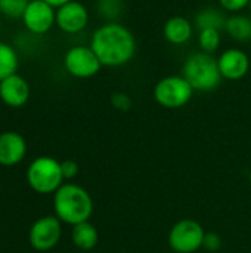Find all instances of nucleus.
<instances>
[{
  "instance_id": "nucleus-19",
  "label": "nucleus",
  "mask_w": 251,
  "mask_h": 253,
  "mask_svg": "<svg viewBox=\"0 0 251 253\" xmlns=\"http://www.w3.org/2000/svg\"><path fill=\"white\" fill-rule=\"evenodd\" d=\"M198 44L201 52L213 55L222 44V31L216 28H204L198 31Z\"/></svg>"
},
{
  "instance_id": "nucleus-10",
  "label": "nucleus",
  "mask_w": 251,
  "mask_h": 253,
  "mask_svg": "<svg viewBox=\"0 0 251 253\" xmlns=\"http://www.w3.org/2000/svg\"><path fill=\"white\" fill-rule=\"evenodd\" d=\"M89 24L87 7L75 0L56 9V25L67 34H77L83 31Z\"/></svg>"
},
{
  "instance_id": "nucleus-20",
  "label": "nucleus",
  "mask_w": 251,
  "mask_h": 253,
  "mask_svg": "<svg viewBox=\"0 0 251 253\" xmlns=\"http://www.w3.org/2000/svg\"><path fill=\"white\" fill-rule=\"evenodd\" d=\"M96 9L107 22H115L124 10L123 0H98Z\"/></svg>"
},
{
  "instance_id": "nucleus-3",
  "label": "nucleus",
  "mask_w": 251,
  "mask_h": 253,
  "mask_svg": "<svg viewBox=\"0 0 251 253\" xmlns=\"http://www.w3.org/2000/svg\"><path fill=\"white\" fill-rule=\"evenodd\" d=\"M182 76L195 92H212L219 87L223 79L219 70L217 58L204 52H195L186 58L183 62Z\"/></svg>"
},
{
  "instance_id": "nucleus-9",
  "label": "nucleus",
  "mask_w": 251,
  "mask_h": 253,
  "mask_svg": "<svg viewBox=\"0 0 251 253\" xmlns=\"http://www.w3.org/2000/svg\"><path fill=\"white\" fill-rule=\"evenodd\" d=\"M22 22L33 34H46L56 24V10L43 0H30Z\"/></svg>"
},
{
  "instance_id": "nucleus-17",
  "label": "nucleus",
  "mask_w": 251,
  "mask_h": 253,
  "mask_svg": "<svg viewBox=\"0 0 251 253\" xmlns=\"http://www.w3.org/2000/svg\"><path fill=\"white\" fill-rule=\"evenodd\" d=\"M226 16L223 13L222 9H217V7H206V9H201L197 15H195V19H194V25L200 30H204V28H216V30H225V25H226Z\"/></svg>"
},
{
  "instance_id": "nucleus-4",
  "label": "nucleus",
  "mask_w": 251,
  "mask_h": 253,
  "mask_svg": "<svg viewBox=\"0 0 251 253\" xmlns=\"http://www.w3.org/2000/svg\"><path fill=\"white\" fill-rule=\"evenodd\" d=\"M64 176L61 170V162L53 157H37L28 166L27 182L28 185L40 194L56 193L62 185Z\"/></svg>"
},
{
  "instance_id": "nucleus-8",
  "label": "nucleus",
  "mask_w": 251,
  "mask_h": 253,
  "mask_svg": "<svg viewBox=\"0 0 251 253\" xmlns=\"http://www.w3.org/2000/svg\"><path fill=\"white\" fill-rule=\"evenodd\" d=\"M61 233H62L61 221L56 216L40 218L30 228V234H28L30 245L36 251H41V252L50 251L59 243Z\"/></svg>"
},
{
  "instance_id": "nucleus-23",
  "label": "nucleus",
  "mask_w": 251,
  "mask_h": 253,
  "mask_svg": "<svg viewBox=\"0 0 251 253\" xmlns=\"http://www.w3.org/2000/svg\"><path fill=\"white\" fill-rule=\"evenodd\" d=\"M250 4V0H219V6L223 12L229 13H240L241 10L247 9Z\"/></svg>"
},
{
  "instance_id": "nucleus-14",
  "label": "nucleus",
  "mask_w": 251,
  "mask_h": 253,
  "mask_svg": "<svg viewBox=\"0 0 251 253\" xmlns=\"http://www.w3.org/2000/svg\"><path fill=\"white\" fill-rule=\"evenodd\" d=\"M194 33V25L192 22L180 15L172 16L164 22L163 27V36L164 39L175 46H182L188 43L192 37Z\"/></svg>"
},
{
  "instance_id": "nucleus-5",
  "label": "nucleus",
  "mask_w": 251,
  "mask_h": 253,
  "mask_svg": "<svg viewBox=\"0 0 251 253\" xmlns=\"http://www.w3.org/2000/svg\"><path fill=\"white\" fill-rule=\"evenodd\" d=\"M194 89L188 80L180 74H172L160 79L154 87V98L158 105L164 108H182L194 96Z\"/></svg>"
},
{
  "instance_id": "nucleus-25",
  "label": "nucleus",
  "mask_w": 251,
  "mask_h": 253,
  "mask_svg": "<svg viewBox=\"0 0 251 253\" xmlns=\"http://www.w3.org/2000/svg\"><path fill=\"white\" fill-rule=\"evenodd\" d=\"M61 170L64 179H74L78 175V165L74 160H64L61 162Z\"/></svg>"
},
{
  "instance_id": "nucleus-11",
  "label": "nucleus",
  "mask_w": 251,
  "mask_h": 253,
  "mask_svg": "<svg viewBox=\"0 0 251 253\" xmlns=\"http://www.w3.org/2000/svg\"><path fill=\"white\" fill-rule=\"evenodd\" d=\"M217 64L222 77L231 82L241 80L250 70V58L247 52L240 47H231L222 52L217 58Z\"/></svg>"
},
{
  "instance_id": "nucleus-12",
  "label": "nucleus",
  "mask_w": 251,
  "mask_h": 253,
  "mask_svg": "<svg viewBox=\"0 0 251 253\" xmlns=\"http://www.w3.org/2000/svg\"><path fill=\"white\" fill-rule=\"evenodd\" d=\"M0 98L6 105L12 108L25 105L30 99L28 82L18 73L6 77L0 82Z\"/></svg>"
},
{
  "instance_id": "nucleus-18",
  "label": "nucleus",
  "mask_w": 251,
  "mask_h": 253,
  "mask_svg": "<svg viewBox=\"0 0 251 253\" xmlns=\"http://www.w3.org/2000/svg\"><path fill=\"white\" fill-rule=\"evenodd\" d=\"M18 65L19 58L16 50L7 43L0 42V82L12 74H16Z\"/></svg>"
},
{
  "instance_id": "nucleus-6",
  "label": "nucleus",
  "mask_w": 251,
  "mask_h": 253,
  "mask_svg": "<svg viewBox=\"0 0 251 253\" xmlns=\"http://www.w3.org/2000/svg\"><path fill=\"white\" fill-rule=\"evenodd\" d=\"M206 231L194 219L176 222L169 233V245L178 253H194L203 248Z\"/></svg>"
},
{
  "instance_id": "nucleus-16",
  "label": "nucleus",
  "mask_w": 251,
  "mask_h": 253,
  "mask_svg": "<svg viewBox=\"0 0 251 253\" xmlns=\"http://www.w3.org/2000/svg\"><path fill=\"white\" fill-rule=\"evenodd\" d=\"M225 30L232 40L249 42L251 40V16L241 13H234L228 16Z\"/></svg>"
},
{
  "instance_id": "nucleus-26",
  "label": "nucleus",
  "mask_w": 251,
  "mask_h": 253,
  "mask_svg": "<svg viewBox=\"0 0 251 253\" xmlns=\"http://www.w3.org/2000/svg\"><path fill=\"white\" fill-rule=\"evenodd\" d=\"M43 1H46L47 4H50L53 9H59L61 6H64V4L70 3L71 0H43Z\"/></svg>"
},
{
  "instance_id": "nucleus-27",
  "label": "nucleus",
  "mask_w": 251,
  "mask_h": 253,
  "mask_svg": "<svg viewBox=\"0 0 251 253\" xmlns=\"http://www.w3.org/2000/svg\"><path fill=\"white\" fill-rule=\"evenodd\" d=\"M249 9H250V16H251V0H250V4H249Z\"/></svg>"
},
{
  "instance_id": "nucleus-21",
  "label": "nucleus",
  "mask_w": 251,
  "mask_h": 253,
  "mask_svg": "<svg viewBox=\"0 0 251 253\" xmlns=\"http://www.w3.org/2000/svg\"><path fill=\"white\" fill-rule=\"evenodd\" d=\"M30 0H0V13L7 18H22Z\"/></svg>"
},
{
  "instance_id": "nucleus-15",
  "label": "nucleus",
  "mask_w": 251,
  "mask_h": 253,
  "mask_svg": "<svg viewBox=\"0 0 251 253\" xmlns=\"http://www.w3.org/2000/svg\"><path fill=\"white\" fill-rule=\"evenodd\" d=\"M71 237H72V243L81 251H92L98 245V239H99L96 227L89 221L74 225Z\"/></svg>"
},
{
  "instance_id": "nucleus-2",
  "label": "nucleus",
  "mask_w": 251,
  "mask_h": 253,
  "mask_svg": "<svg viewBox=\"0 0 251 253\" xmlns=\"http://www.w3.org/2000/svg\"><path fill=\"white\" fill-rule=\"evenodd\" d=\"M53 206L56 218L61 222L77 225L89 221L93 212V202L90 194L75 184H62L55 193Z\"/></svg>"
},
{
  "instance_id": "nucleus-13",
  "label": "nucleus",
  "mask_w": 251,
  "mask_h": 253,
  "mask_svg": "<svg viewBox=\"0 0 251 253\" xmlns=\"http://www.w3.org/2000/svg\"><path fill=\"white\" fill-rule=\"evenodd\" d=\"M27 153L25 139L16 132H4L0 135V165H18Z\"/></svg>"
},
{
  "instance_id": "nucleus-22",
  "label": "nucleus",
  "mask_w": 251,
  "mask_h": 253,
  "mask_svg": "<svg viewBox=\"0 0 251 253\" xmlns=\"http://www.w3.org/2000/svg\"><path fill=\"white\" fill-rule=\"evenodd\" d=\"M111 104L118 111H129L133 105V101L126 92H115L111 96Z\"/></svg>"
},
{
  "instance_id": "nucleus-1",
  "label": "nucleus",
  "mask_w": 251,
  "mask_h": 253,
  "mask_svg": "<svg viewBox=\"0 0 251 253\" xmlns=\"http://www.w3.org/2000/svg\"><path fill=\"white\" fill-rule=\"evenodd\" d=\"M102 67H121L130 62L136 53L135 34L121 22H105L98 27L89 44Z\"/></svg>"
},
{
  "instance_id": "nucleus-7",
  "label": "nucleus",
  "mask_w": 251,
  "mask_h": 253,
  "mask_svg": "<svg viewBox=\"0 0 251 253\" xmlns=\"http://www.w3.org/2000/svg\"><path fill=\"white\" fill-rule=\"evenodd\" d=\"M65 70L77 79H89L99 73L102 64L90 46H72L64 55Z\"/></svg>"
},
{
  "instance_id": "nucleus-24",
  "label": "nucleus",
  "mask_w": 251,
  "mask_h": 253,
  "mask_svg": "<svg viewBox=\"0 0 251 253\" xmlns=\"http://www.w3.org/2000/svg\"><path fill=\"white\" fill-rule=\"evenodd\" d=\"M203 248L209 252H216L222 248V237L217 233H206Z\"/></svg>"
}]
</instances>
